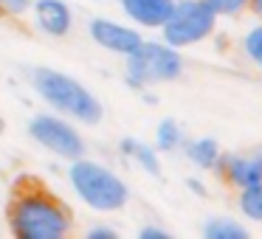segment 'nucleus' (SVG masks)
<instances>
[{
	"mask_svg": "<svg viewBox=\"0 0 262 239\" xmlns=\"http://www.w3.org/2000/svg\"><path fill=\"white\" fill-rule=\"evenodd\" d=\"M6 225L14 239H65L74 231V214L42 183L23 177L9 200Z\"/></svg>",
	"mask_w": 262,
	"mask_h": 239,
	"instance_id": "nucleus-1",
	"label": "nucleus"
},
{
	"mask_svg": "<svg viewBox=\"0 0 262 239\" xmlns=\"http://www.w3.org/2000/svg\"><path fill=\"white\" fill-rule=\"evenodd\" d=\"M29 82L34 87V93L54 113L76 121L79 127H96L104 118V107L99 102V96L85 82H79L76 76L65 74V70L37 65V68L29 70Z\"/></svg>",
	"mask_w": 262,
	"mask_h": 239,
	"instance_id": "nucleus-2",
	"label": "nucleus"
},
{
	"mask_svg": "<svg viewBox=\"0 0 262 239\" xmlns=\"http://www.w3.org/2000/svg\"><path fill=\"white\" fill-rule=\"evenodd\" d=\"M68 183L79 203H85L96 214H116L127 205L130 188L110 166L91 160L88 155L68 160Z\"/></svg>",
	"mask_w": 262,
	"mask_h": 239,
	"instance_id": "nucleus-3",
	"label": "nucleus"
},
{
	"mask_svg": "<svg viewBox=\"0 0 262 239\" xmlns=\"http://www.w3.org/2000/svg\"><path fill=\"white\" fill-rule=\"evenodd\" d=\"M183 74V57L178 48L166 45L164 40H141V45L124 57V82L130 87H144L149 85H164L175 82Z\"/></svg>",
	"mask_w": 262,
	"mask_h": 239,
	"instance_id": "nucleus-4",
	"label": "nucleus"
},
{
	"mask_svg": "<svg viewBox=\"0 0 262 239\" xmlns=\"http://www.w3.org/2000/svg\"><path fill=\"white\" fill-rule=\"evenodd\" d=\"M214 26H217V14L203 0H175L169 17L164 20V26L158 31L166 45L181 51V48L198 45L206 37H211Z\"/></svg>",
	"mask_w": 262,
	"mask_h": 239,
	"instance_id": "nucleus-5",
	"label": "nucleus"
},
{
	"mask_svg": "<svg viewBox=\"0 0 262 239\" xmlns=\"http://www.w3.org/2000/svg\"><path fill=\"white\" fill-rule=\"evenodd\" d=\"M29 135L37 147H42L46 152H51L59 160H76L82 155H88L85 135L79 132V124L59 113H37L29 121Z\"/></svg>",
	"mask_w": 262,
	"mask_h": 239,
	"instance_id": "nucleus-6",
	"label": "nucleus"
},
{
	"mask_svg": "<svg viewBox=\"0 0 262 239\" xmlns=\"http://www.w3.org/2000/svg\"><path fill=\"white\" fill-rule=\"evenodd\" d=\"M88 37L93 40V45H99L107 54H116V57H130L144 40L136 26L119 23L113 17H91L88 20Z\"/></svg>",
	"mask_w": 262,
	"mask_h": 239,
	"instance_id": "nucleus-7",
	"label": "nucleus"
},
{
	"mask_svg": "<svg viewBox=\"0 0 262 239\" xmlns=\"http://www.w3.org/2000/svg\"><path fill=\"white\" fill-rule=\"evenodd\" d=\"M211 172H217L220 183L239 192V188L262 180V147L245 149V152H228V155L220 152Z\"/></svg>",
	"mask_w": 262,
	"mask_h": 239,
	"instance_id": "nucleus-8",
	"label": "nucleus"
},
{
	"mask_svg": "<svg viewBox=\"0 0 262 239\" xmlns=\"http://www.w3.org/2000/svg\"><path fill=\"white\" fill-rule=\"evenodd\" d=\"M29 14L34 29L51 40H62L74 31V9L65 0H34Z\"/></svg>",
	"mask_w": 262,
	"mask_h": 239,
	"instance_id": "nucleus-9",
	"label": "nucleus"
},
{
	"mask_svg": "<svg viewBox=\"0 0 262 239\" xmlns=\"http://www.w3.org/2000/svg\"><path fill=\"white\" fill-rule=\"evenodd\" d=\"M130 23L136 29H161L164 20L169 17L175 0H116Z\"/></svg>",
	"mask_w": 262,
	"mask_h": 239,
	"instance_id": "nucleus-10",
	"label": "nucleus"
},
{
	"mask_svg": "<svg viewBox=\"0 0 262 239\" xmlns=\"http://www.w3.org/2000/svg\"><path fill=\"white\" fill-rule=\"evenodd\" d=\"M119 152L133 158L138 166H141L147 175H161V160H158V152L147 144L136 141V138H121L119 141Z\"/></svg>",
	"mask_w": 262,
	"mask_h": 239,
	"instance_id": "nucleus-11",
	"label": "nucleus"
},
{
	"mask_svg": "<svg viewBox=\"0 0 262 239\" xmlns=\"http://www.w3.org/2000/svg\"><path fill=\"white\" fill-rule=\"evenodd\" d=\"M186 158L200 169H214L217 158H220V147L211 138H194L186 144Z\"/></svg>",
	"mask_w": 262,
	"mask_h": 239,
	"instance_id": "nucleus-12",
	"label": "nucleus"
},
{
	"mask_svg": "<svg viewBox=\"0 0 262 239\" xmlns=\"http://www.w3.org/2000/svg\"><path fill=\"white\" fill-rule=\"evenodd\" d=\"M181 144H183V132L178 127V121L164 118L158 124V130H155V149L158 152H175Z\"/></svg>",
	"mask_w": 262,
	"mask_h": 239,
	"instance_id": "nucleus-13",
	"label": "nucleus"
},
{
	"mask_svg": "<svg viewBox=\"0 0 262 239\" xmlns=\"http://www.w3.org/2000/svg\"><path fill=\"white\" fill-rule=\"evenodd\" d=\"M239 211L245 217H251V220L262 222V180L239 188Z\"/></svg>",
	"mask_w": 262,
	"mask_h": 239,
	"instance_id": "nucleus-14",
	"label": "nucleus"
},
{
	"mask_svg": "<svg viewBox=\"0 0 262 239\" xmlns=\"http://www.w3.org/2000/svg\"><path fill=\"white\" fill-rule=\"evenodd\" d=\"M203 236H209V239H245L248 231L231 220H209L203 225Z\"/></svg>",
	"mask_w": 262,
	"mask_h": 239,
	"instance_id": "nucleus-15",
	"label": "nucleus"
},
{
	"mask_svg": "<svg viewBox=\"0 0 262 239\" xmlns=\"http://www.w3.org/2000/svg\"><path fill=\"white\" fill-rule=\"evenodd\" d=\"M217 17H237L248 9V0H203Z\"/></svg>",
	"mask_w": 262,
	"mask_h": 239,
	"instance_id": "nucleus-16",
	"label": "nucleus"
},
{
	"mask_svg": "<svg viewBox=\"0 0 262 239\" xmlns=\"http://www.w3.org/2000/svg\"><path fill=\"white\" fill-rule=\"evenodd\" d=\"M34 0H0V17L3 20H20L31 12Z\"/></svg>",
	"mask_w": 262,
	"mask_h": 239,
	"instance_id": "nucleus-17",
	"label": "nucleus"
},
{
	"mask_svg": "<svg viewBox=\"0 0 262 239\" xmlns=\"http://www.w3.org/2000/svg\"><path fill=\"white\" fill-rule=\"evenodd\" d=\"M245 54L262 68V26L248 31V37H245Z\"/></svg>",
	"mask_w": 262,
	"mask_h": 239,
	"instance_id": "nucleus-18",
	"label": "nucleus"
},
{
	"mask_svg": "<svg viewBox=\"0 0 262 239\" xmlns=\"http://www.w3.org/2000/svg\"><path fill=\"white\" fill-rule=\"evenodd\" d=\"M85 236L88 239H119V231H116V228H110V225H104V222H99V225L88 228Z\"/></svg>",
	"mask_w": 262,
	"mask_h": 239,
	"instance_id": "nucleus-19",
	"label": "nucleus"
},
{
	"mask_svg": "<svg viewBox=\"0 0 262 239\" xmlns=\"http://www.w3.org/2000/svg\"><path fill=\"white\" fill-rule=\"evenodd\" d=\"M138 239H169V231H164L158 225H144L138 228Z\"/></svg>",
	"mask_w": 262,
	"mask_h": 239,
	"instance_id": "nucleus-20",
	"label": "nucleus"
},
{
	"mask_svg": "<svg viewBox=\"0 0 262 239\" xmlns=\"http://www.w3.org/2000/svg\"><path fill=\"white\" fill-rule=\"evenodd\" d=\"M248 12L262 20V0H248Z\"/></svg>",
	"mask_w": 262,
	"mask_h": 239,
	"instance_id": "nucleus-21",
	"label": "nucleus"
},
{
	"mask_svg": "<svg viewBox=\"0 0 262 239\" xmlns=\"http://www.w3.org/2000/svg\"><path fill=\"white\" fill-rule=\"evenodd\" d=\"M96 3H113V0H96Z\"/></svg>",
	"mask_w": 262,
	"mask_h": 239,
	"instance_id": "nucleus-22",
	"label": "nucleus"
}]
</instances>
